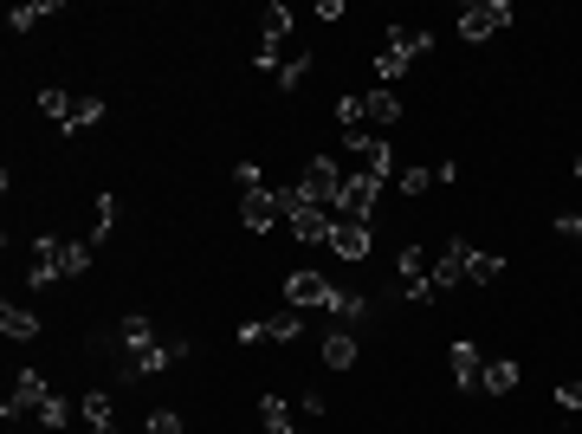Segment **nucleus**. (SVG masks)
I'll use <instances>...</instances> for the list:
<instances>
[{
  "label": "nucleus",
  "mask_w": 582,
  "mask_h": 434,
  "mask_svg": "<svg viewBox=\"0 0 582 434\" xmlns=\"http://www.w3.org/2000/svg\"><path fill=\"white\" fill-rule=\"evenodd\" d=\"M78 409H85L91 434H117V409H110V396H104V389H91V396L78 402Z\"/></svg>",
  "instance_id": "nucleus-19"
},
{
  "label": "nucleus",
  "mask_w": 582,
  "mask_h": 434,
  "mask_svg": "<svg viewBox=\"0 0 582 434\" xmlns=\"http://www.w3.org/2000/svg\"><path fill=\"white\" fill-rule=\"evenodd\" d=\"M259 422H266L272 434H304V415L291 409V402H279V396H266V402H259Z\"/></svg>",
  "instance_id": "nucleus-15"
},
{
  "label": "nucleus",
  "mask_w": 582,
  "mask_h": 434,
  "mask_svg": "<svg viewBox=\"0 0 582 434\" xmlns=\"http://www.w3.org/2000/svg\"><path fill=\"white\" fill-rule=\"evenodd\" d=\"M304 72H311V52L291 46V52H285V65L272 72V85H279V91H298V85H304Z\"/></svg>",
  "instance_id": "nucleus-22"
},
{
  "label": "nucleus",
  "mask_w": 582,
  "mask_h": 434,
  "mask_svg": "<svg viewBox=\"0 0 582 434\" xmlns=\"http://www.w3.org/2000/svg\"><path fill=\"white\" fill-rule=\"evenodd\" d=\"M46 409H52L46 376H39V370H20V376H13V396H7V409H0V415H7V422H20V415H46Z\"/></svg>",
  "instance_id": "nucleus-6"
},
{
  "label": "nucleus",
  "mask_w": 582,
  "mask_h": 434,
  "mask_svg": "<svg viewBox=\"0 0 582 434\" xmlns=\"http://www.w3.org/2000/svg\"><path fill=\"white\" fill-rule=\"evenodd\" d=\"M576 182H582V156H576Z\"/></svg>",
  "instance_id": "nucleus-36"
},
{
  "label": "nucleus",
  "mask_w": 582,
  "mask_h": 434,
  "mask_svg": "<svg viewBox=\"0 0 582 434\" xmlns=\"http://www.w3.org/2000/svg\"><path fill=\"white\" fill-rule=\"evenodd\" d=\"M505 26H511V0H473V7H460V39H466V46L498 39Z\"/></svg>",
  "instance_id": "nucleus-4"
},
{
  "label": "nucleus",
  "mask_w": 582,
  "mask_h": 434,
  "mask_svg": "<svg viewBox=\"0 0 582 434\" xmlns=\"http://www.w3.org/2000/svg\"><path fill=\"white\" fill-rule=\"evenodd\" d=\"M337 124H343V137H363V130H369V98H363V91L337 98Z\"/></svg>",
  "instance_id": "nucleus-18"
},
{
  "label": "nucleus",
  "mask_w": 582,
  "mask_h": 434,
  "mask_svg": "<svg viewBox=\"0 0 582 434\" xmlns=\"http://www.w3.org/2000/svg\"><path fill=\"white\" fill-rule=\"evenodd\" d=\"M65 279V260H59V240H33V260H26V286H59Z\"/></svg>",
  "instance_id": "nucleus-9"
},
{
  "label": "nucleus",
  "mask_w": 582,
  "mask_h": 434,
  "mask_svg": "<svg viewBox=\"0 0 582 434\" xmlns=\"http://www.w3.org/2000/svg\"><path fill=\"white\" fill-rule=\"evenodd\" d=\"M427 52H434V33H427V26L395 20V26L382 33V52H376V85L395 91V78H408L414 59H427Z\"/></svg>",
  "instance_id": "nucleus-1"
},
{
  "label": "nucleus",
  "mask_w": 582,
  "mask_h": 434,
  "mask_svg": "<svg viewBox=\"0 0 582 434\" xmlns=\"http://www.w3.org/2000/svg\"><path fill=\"white\" fill-rule=\"evenodd\" d=\"M466 247H473V240H447V247H440V260H434V292L466 286Z\"/></svg>",
  "instance_id": "nucleus-11"
},
{
  "label": "nucleus",
  "mask_w": 582,
  "mask_h": 434,
  "mask_svg": "<svg viewBox=\"0 0 582 434\" xmlns=\"http://www.w3.org/2000/svg\"><path fill=\"white\" fill-rule=\"evenodd\" d=\"M324 363L330 370H350L356 363V331L350 324H324Z\"/></svg>",
  "instance_id": "nucleus-14"
},
{
  "label": "nucleus",
  "mask_w": 582,
  "mask_h": 434,
  "mask_svg": "<svg viewBox=\"0 0 582 434\" xmlns=\"http://www.w3.org/2000/svg\"><path fill=\"white\" fill-rule=\"evenodd\" d=\"M343 182H350V175H343V169H337V162H330V156H311V162H304V175H298V182H291V188H298V195L311 201V208L337 214V195H343Z\"/></svg>",
  "instance_id": "nucleus-3"
},
{
  "label": "nucleus",
  "mask_w": 582,
  "mask_h": 434,
  "mask_svg": "<svg viewBox=\"0 0 582 434\" xmlns=\"http://www.w3.org/2000/svg\"><path fill=\"white\" fill-rule=\"evenodd\" d=\"M59 260H65V279H85L91 260H97V247H91V240H59Z\"/></svg>",
  "instance_id": "nucleus-21"
},
{
  "label": "nucleus",
  "mask_w": 582,
  "mask_h": 434,
  "mask_svg": "<svg viewBox=\"0 0 582 434\" xmlns=\"http://www.w3.org/2000/svg\"><path fill=\"white\" fill-rule=\"evenodd\" d=\"M240 221L253 227V234H272V221H285V214H279V188H253V195H240Z\"/></svg>",
  "instance_id": "nucleus-10"
},
{
  "label": "nucleus",
  "mask_w": 582,
  "mask_h": 434,
  "mask_svg": "<svg viewBox=\"0 0 582 434\" xmlns=\"http://www.w3.org/2000/svg\"><path fill=\"white\" fill-rule=\"evenodd\" d=\"M447 370H453V383H460V389H479V383H485V363H479V344H466V337H460V344L447 350Z\"/></svg>",
  "instance_id": "nucleus-12"
},
{
  "label": "nucleus",
  "mask_w": 582,
  "mask_h": 434,
  "mask_svg": "<svg viewBox=\"0 0 582 434\" xmlns=\"http://www.w3.org/2000/svg\"><path fill=\"white\" fill-rule=\"evenodd\" d=\"M369 247H376V234H369L363 221H330V253H337L343 266L369 260Z\"/></svg>",
  "instance_id": "nucleus-8"
},
{
  "label": "nucleus",
  "mask_w": 582,
  "mask_h": 434,
  "mask_svg": "<svg viewBox=\"0 0 582 434\" xmlns=\"http://www.w3.org/2000/svg\"><path fill=\"white\" fill-rule=\"evenodd\" d=\"M369 98V124H401V98L388 85H376V91H363Z\"/></svg>",
  "instance_id": "nucleus-24"
},
{
  "label": "nucleus",
  "mask_w": 582,
  "mask_h": 434,
  "mask_svg": "<svg viewBox=\"0 0 582 434\" xmlns=\"http://www.w3.org/2000/svg\"><path fill=\"white\" fill-rule=\"evenodd\" d=\"M427 182H434L427 169H401V195H427Z\"/></svg>",
  "instance_id": "nucleus-32"
},
{
  "label": "nucleus",
  "mask_w": 582,
  "mask_h": 434,
  "mask_svg": "<svg viewBox=\"0 0 582 434\" xmlns=\"http://www.w3.org/2000/svg\"><path fill=\"white\" fill-rule=\"evenodd\" d=\"M39 111H46L52 124L65 130V137L104 124V98H91V91H59V85H46V91H39Z\"/></svg>",
  "instance_id": "nucleus-2"
},
{
  "label": "nucleus",
  "mask_w": 582,
  "mask_h": 434,
  "mask_svg": "<svg viewBox=\"0 0 582 434\" xmlns=\"http://www.w3.org/2000/svg\"><path fill=\"white\" fill-rule=\"evenodd\" d=\"M395 266H401V286H408V279H434V266H427V253H421V247H401V253H395Z\"/></svg>",
  "instance_id": "nucleus-26"
},
{
  "label": "nucleus",
  "mask_w": 582,
  "mask_h": 434,
  "mask_svg": "<svg viewBox=\"0 0 582 434\" xmlns=\"http://www.w3.org/2000/svg\"><path fill=\"white\" fill-rule=\"evenodd\" d=\"M376 195H382V175H350L343 182V195H337V221H363L369 227V214H376Z\"/></svg>",
  "instance_id": "nucleus-5"
},
{
  "label": "nucleus",
  "mask_w": 582,
  "mask_h": 434,
  "mask_svg": "<svg viewBox=\"0 0 582 434\" xmlns=\"http://www.w3.org/2000/svg\"><path fill=\"white\" fill-rule=\"evenodd\" d=\"M117 344H123V357H143V350L162 344V337H156V324H149L143 311H130V318H117Z\"/></svg>",
  "instance_id": "nucleus-13"
},
{
  "label": "nucleus",
  "mask_w": 582,
  "mask_h": 434,
  "mask_svg": "<svg viewBox=\"0 0 582 434\" xmlns=\"http://www.w3.org/2000/svg\"><path fill=\"white\" fill-rule=\"evenodd\" d=\"M233 337H240V344H266V337H272V318H246Z\"/></svg>",
  "instance_id": "nucleus-30"
},
{
  "label": "nucleus",
  "mask_w": 582,
  "mask_h": 434,
  "mask_svg": "<svg viewBox=\"0 0 582 434\" xmlns=\"http://www.w3.org/2000/svg\"><path fill=\"white\" fill-rule=\"evenodd\" d=\"M266 39H272V46L291 39V7H266Z\"/></svg>",
  "instance_id": "nucleus-27"
},
{
  "label": "nucleus",
  "mask_w": 582,
  "mask_h": 434,
  "mask_svg": "<svg viewBox=\"0 0 582 434\" xmlns=\"http://www.w3.org/2000/svg\"><path fill=\"white\" fill-rule=\"evenodd\" d=\"M52 13H59V0H26V7H13V13H7V26H13V33H33V26H39V20H52Z\"/></svg>",
  "instance_id": "nucleus-23"
},
{
  "label": "nucleus",
  "mask_w": 582,
  "mask_h": 434,
  "mask_svg": "<svg viewBox=\"0 0 582 434\" xmlns=\"http://www.w3.org/2000/svg\"><path fill=\"white\" fill-rule=\"evenodd\" d=\"M298 331H304V324H298V311H279V318H272V344H291Z\"/></svg>",
  "instance_id": "nucleus-29"
},
{
  "label": "nucleus",
  "mask_w": 582,
  "mask_h": 434,
  "mask_svg": "<svg viewBox=\"0 0 582 434\" xmlns=\"http://www.w3.org/2000/svg\"><path fill=\"white\" fill-rule=\"evenodd\" d=\"M557 409H582V383H563L557 389Z\"/></svg>",
  "instance_id": "nucleus-35"
},
{
  "label": "nucleus",
  "mask_w": 582,
  "mask_h": 434,
  "mask_svg": "<svg viewBox=\"0 0 582 434\" xmlns=\"http://www.w3.org/2000/svg\"><path fill=\"white\" fill-rule=\"evenodd\" d=\"M298 415H304V422H317V415H324V389H304V402H298Z\"/></svg>",
  "instance_id": "nucleus-33"
},
{
  "label": "nucleus",
  "mask_w": 582,
  "mask_h": 434,
  "mask_svg": "<svg viewBox=\"0 0 582 434\" xmlns=\"http://www.w3.org/2000/svg\"><path fill=\"white\" fill-rule=\"evenodd\" d=\"M479 389H485V396H511V389H518V363H511V357H492Z\"/></svg>",
  "instance_id": "nucleus-20"
},
{
  "label": "nucleus",
  "mask_w": 582,
  "mask_h": 434,
  "mask_svg": "<svg viewBox=\"0 0 582 434\" xmlns=\"http://www.w3.org/2000/svg\"><path fill=\"white\" fill-rule=\"evenodd\" d=\"M0 331H7L13 344H33V337H39V318H33L26 305H13V298H7V305H0Z\"/></svg>",
  "instance_id": "nucleus-16"
},
{
  "label": "nucleus",
  "mask_w": 582,
  "mask_h": 434,
  "mask_svg": "<svg viewBox=\"0 0 582 434\" xmlns=\"http://www.w3.org/2000/svg\"><path fill=\"white\" fill-rule=\"evenodd\" d=\"M233 182H240V195H253V188H266V169L259 162H233Z\"/></svg>",
  "instance_id": "nucleus-28"
},
{
  "label": "nucleus",
  "mask_w": 582,
  "mask_h": 434,
  "mask_svg": "<svg viewBox=\"0 0 582 434\" xmlns=\"http://www.w3.org/2000/svg\"><path fill=\"white\" fill-rule=\"evenodd\" d=\"M149 434H188V428H182L175 409H156V415H149Z\"/></svg>",
  "instance_id": "nucleus-31"
},
{
  "label": "nucleus",
  "mask_w": 582,
  "mask_h": 434,
  "mask_svg": "<svg viewBox=\"0 0 582 434\" xmlns=\"http://www.w3.org/2000/svg\"><path fill=\"white\" fill-rule=\"evenodd\" d=\"M337 292H343V286H330L324 273H291V279H285L291 311H330V305H337Z\"/></svg>",
  "instance_id": "nucleus-7"
},
{
  "label": "nucleus",
  "mask_w": 582,
  "mask_h": 434,
  "mask_svg": "<svg viewBox=\"0 0 582 434\" xmlns=\"http://www.w3.org/2000/svg\"><path fill=\"white\" fill-rule=\"evenodd\" d=\"M110 234H117V195H97V227H91V247H104Z\"/></svg>",
  "instance_id": "nucleus-25"
},
{
  "label": "nucleus",
  "mask_w": 582,
  "mask_h": 434,
  "mask_svg": "<svg viewBox=\"0 0 582 434\" xmlns=\"http://www.w3.org/2000/svg\"><path fill=\"white\" fill-rule=\"evenodd\" d=\"M498 273H505V253H479V247H466V286H492Z\"/></svg>",
  "instance_id": "nucleus-17"
},
{
  "label": "nucleus",
  "mask_w": 582,
  "mask_h": 434,
  "mask_svg": "<svg viewBox=\"0 0 582 434\" xmlns=\"http://www.w3.org/2000/svg\"><path fill=\"white\" fill-rule=\"evenodd\" d=\"M557 234H563V240H582V208H576V214H557Z\"/></svg>",
  "instance_id": "nucleus-34"
}]
</instances>
